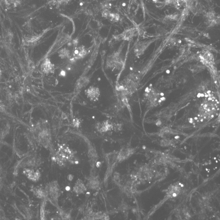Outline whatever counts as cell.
<instances>
[{
	"instance_id": "6da1fadb",
	"label": "cell",
	"mask_w": 220,
	"mask_h": 220,
	"mask_svg": "<svg viewBox=\"0 0 220 220\" xmlns=\"http://www.w3.org/2000/svg\"><path fill=\"white\" fill-rule=\"evenodd\" d=\"M123 61L121 56V50L109 55L106 61V67L110 69L121 70L123 66Z\"/></svg>"
},
{
	"instance_id": "7a4b0ae2",
	"label": "cell",
	"mask_w": 220,
	"mask_h": 220,
	"mask_svg": "<svg viewBox=\"0 0 220 220\" xmlns=\"http://www.w3.org/2000/svg\"><path fill=\"white\" fill-rule=\"evenodd\" d=\"M85 93L87 97L92 102L98 100L100 95V91L99 88L94 86H90L86 89Z\"/></svg>"
},
{
	"instance_id": "3957f363",
	"label": "cell",
	"mask_w": 220,
	"mask_h": 220,
	"mask_svg": "<svg viewBox=\"0 0 220 220\" xmlns=\"http://www.w3.org/2000/svg\"><path fill=\"white\" fill-rule=\"evenodd\" d=\"M59 186L56 182H52L46 187L47 194L54 201L57 200L59 196Z\"/></svg>"
},
{
	"instance_id": "277c9868",
	"label": "cell",
	"mask_w": 220,
	"mask_h": 220,
	"mask_svg": "<svg viewBox=\"0 0 220 220\" xmlns=\"http://www.w3.org/2000/svg\"><path fill=\"white\" fill-rule=\"evenodd\" d=\"M87 54V51L83 46H79L75 48L72 54V57H70V60L72 63L77 60H81L86 57Z\"/></svg>"
},
{
	"instance_id": "5b68a950",
	"label": "cell",
	"mask_w": 220,
	"mask_h": 220,
	"mask_svg": "<svg viewBox=\"0 0 220 220\" xmlns=\"http://www.w3.org/2000/svg\"><path fill=\"white\" fill-rule=\"evenodd\" d=\"M41 72L45 74L48 75L52 73L55 70V66L54 64L52 63L50 59L47 58L44 61L41 65Z\"/></svg>"
},
{
	"instance_id": "8992f818",
	"label": "cell",
	"mask_w": 220,
	"mask_h": 220,
	"mask_svg": "<svg viewBox=\"0 0 220 220\" xmlns=\"http://www.w3.org/2000/svg\"><path fill=\"white\" fill-rule=\"evenodd\" d=\"M96 128L100 132H106L113 129V123L109 120H105L97 123L96 124Z\"/></svg>"
},
{
	"instance_id": "52a82bcc",
	"label": "cell",
	"mask_w": 220,
	"mask_h": 220,
	"mask_svg": "<svg viewBox=\"0 0 220 220\" xmlns=\"http://www.w3.org/2000/svg\"><path fill=\"white\" fill-rule=\"evenodd\" d=\"M89 83V79L88 77H81L77 81L75 85V89L77 91H80L84 88L86 87Z\"/></svg>"
},
{
	"instance_id": "ba28073f",
	"label": "cell",
	"mask_w": 220,
	"mask_h": 220,
	"mask_svg": "<svg viewBox=\"0 0 220 220\" xmlns=\"http://www.w3.org/2000/svg\"><path fill=\"white\" fill-rule=\"evenodd\" d=\"M86 191V188L83 181L78 180L76 183L74 188V191L77 194H82Z\"/></svg>"
},
{
	"instance_id": "9c48e42d",
	"label": "cell",
	"mask_w": 220,
	"mask_h": 220,
	"mask_svg": "<svg viewBox=\"0 0 220 220\" xmlns=\"http://www.w3.org/2000/svg\"><path fill=\"white\" fill-rule=\"evenodd\" d=\"M58 54L59 57L62 59H68L71 57V51L66 48L59 50Z\"/></svg>"
},
{
	"instance_id": "30bf717a",
	"label": "cell",
	"mask_w": 220,
	"mask_h": 220,
	"mask_svg": "<svg viewBox=\"0 0 220 220\" xmlns=\"http://www.w3.org/2000/svg\"><path fill=\"white\" fill-rule=\"evenodd\" d=\"M100 182L99 180L96 178H92L89 180L88 183V186L92 189H97L99 187Z\"/></svg>"
},
{
	"instance_id": "8fae6325",
	"label": "cell",
	"mask_w": 220,
	"mask_h": 220,
	"mask_svg": "<svg viewBox=\"0 0 220 220\" xmlns=\"http://www.w3.org/2000/svg\"><path fill=\"white\" fill-rule=\"evenodd\" d=\"M80 121L78 120V119H74L73 123V124L74 126L75 127H78L80 125Z\"/></svg>"
},
{
	"instance_id": "7c38bea8",
	"label": "cell",
	"mask_w": 220,
	"mask_h": 220,
	"mask_svg": "<svg viewBox=\"0 0 220 220\" xmlns=\"http://www.w3.org/2000/svg\"><path fill=\"white\" fill-rule=\"evenodd\" d=\"M110 13L108 10L106 9V10H104L103 12V16L104 17H107L109 15Z\"/></svg>"
},
{
	"instance_id": "4fadbf2b",
	"label": "cell",
	"mask_w": 220,
	"mask_h": 220,
	"mask_svg": "<svg viewBox=\"0 0 220 220\" xmlns=\"http://www.w3.org/2000/svg\"><path fill=\"white\" fill-rule=\"evenodd\" d=\"M4 110L5 109H4V105L0 101V111H4Z\"/></svg>"
},
{
	"instance_id": "5bb4252c",
	"label": "cell",
	"mask_w": 220,
	"mask_h": 220,
	"mask_svg": "<svg viewBox=\"0 0 220 220\" xmlns=\"http://www.w3.org/2000/svg\"><path fill=\"white\" fill-rule=\"evenodd\" d=\"M74 178V176L72 175V174H70L69 175L67 176V179H68L69 181H72L73 179Z\"/></svg>"
},
{
	"instance_id": "9a60e30c",
	"label": "cell",
	"mask_w": 220,
	"mask_h": 220,
	"mask_svg": "<svg viewBox=\"0 0 220 220\" xmlns=\"http://www.w3.org/2000/svg\"><path fill=\"white\" fill-rule=\"evenodd\" d=\"M1 70H0V78H1Z\"/></svg>"
},
{
	"instance_id": "2e32d148",
	"label": "cell",
	"mask_w": 220,
	"mask_h": 220,
	"mask_svg": "<svg viewBox=\"0 0 220 220\" xmlns=\"http://www.w3.org/2000/svg\"><path fill=\"white\" fill-rule=\"evenodd\" d=\"M161 96H163V93H161Z\"/></svg>"
}]
</instances>
